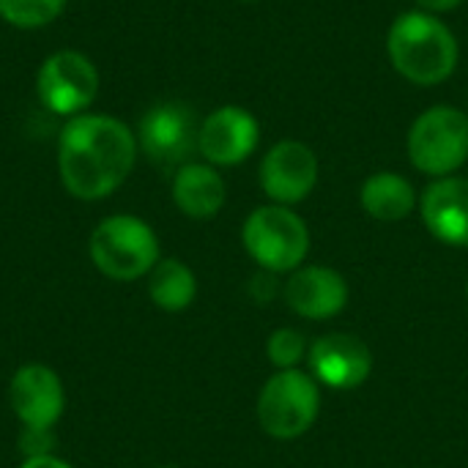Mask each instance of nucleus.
Segmentation results:
<instances>
[{
    "mask_svg": "<svg viewBox=\"0 0 468 468\" xmlns=\"http://www.w3.org/2000/svg\"><path fill=\"white\" fill-rule=\"evenodd\" d=\"M307 354H310V343L293 326H280L266 340V359L277 370H296V367H302L307 362Z\"/></svg>",
    "mask_w": 468,
    "mask_h": 468,
    "instance_id": "nucleus-19",
    "label": "nucleus"
},
{
    "mask_svg": "<svg viewBox=\"0 0 468 468\" xmlns=\"http://www.w3.org/2000/svg\"><path fill=\"white\" fill-rule=\"evenodd\" d=\"M318 178H321L318 154L302 140L274 143L263 154L258 170V181L269 203L288 206V208L304 203L315 192Z\"/></svg>",
    "mask_w": 468,
    "mask_h": 468,
    "instance_id": "nucleus-9",
    "label": "nucleus"
},
{
    "mask_svg": "<svg viewBox=\"0 0 468 468\" xmlns=\"http://www.w3.org/2000/svg\"><path fill=\"white\" fill-rule=\"evenodd\" d=\"M19 452L25 458H38V455H52L55 450V436L52 431H41V428H22L19 439Z\"/></svg>",
    "mask_w": 468,
    "mask_h": 468,
    "instance_id": "nucleus-20",
    "label": "nucleus"
},
{
    "mask_svg": "<svg viewBox=\"0 0 468 468\" xmlns=\"http://www.w3.org/2000/svg\"><path fill=\"white\" fill-rule=\"evenodd\" d=\"M88 255L96 271L115 282L143 280L162 261L156 230L134 214L104 217L88 239Z\"/></svg>",
    "mask_w": 468,
    "mask_h": 468,
    "instance_id": "nucleus-3",
    "label": "nucleus"
},
{
    "mask_svg": "<svg viewBox=\"0 0 468 468\" xmlns=\"http://www.w3.org/2000/svg\"><path fill=\"white\" fill-rule=\"evenodd\" d=\"M307 373L318 381V387L351 392V389H359L370 378L373 351L356 335L332 332L310 343Z\"/></svg>",
    "mask_w": 468,
    "mask_h": 468,
    "instance_id": "nucleus-11",
    "label": "nucleus"
},
{
    "mask_svg": "<svg viewBox=\"0 0 468 468\" xmlns=\"http://www.w3.org/2000/svg\"><path fill=\"white\" fill-rule=\"evenodd\" d=\"M250 296H252L258 304H269V302H274L277 296H282L280 274H271V271L258 269V274L250 280Z\"/></svg>",
    "mask_w": 468,
    "mask_h": 468,
    "instance_id": "nucleus-21",
    "label": "nucleus"
},
{
    "mask_svg": "<svg viewBox=\"0 0 468 468\" xmlns=\"http://www.w3.org/2000/svg\"><path fill=\"white\" fill-rule=\"evenodd\" d=\"M19 468H74L58 455H38V458H25Z\"/></svg>",
    "mask_w": 468,
    "mask_h": 468,
    "instance_id": "nucleus-23",
    "label": "nucleus"
},
{
    "mask_svg": "<svg viewBox=\"0 0 468 468\" xmlns=\"http://www.w3.org/2000/svg\"><path fill=\"white\" fill-rule=\"evenodd\" d=\"M466 299H468V280H466Z\"/></svg>",
    "mask_w": 468,
    "mask_h": 468,
    "instance_id": "nucleus-26",
    "label": "nucleus"
},
{
    "mask_svg": "<svg viewBox=\"0 0 468 468\" xmlns=\"http://www.w3.org/2000/svg\"><path fill=\"white\" fill-rule=\"evenodd\" d=\"M258 145H261V123L250 110L239 104H222L200 121L197 154L203 162L219 170L247 162L258 151Z\"/></svg>",
    "mask_w": 468,
    "mask_h": 468,
    "instance_id": "nucleus-10",
    "label": "nucleus"
},
{
    "mask_svg": "<svg viewBox=\"0 0 468 468\" xmlns=\"http://www.w3.org/2000/svg\"><path fill=\"white\" fill-rule=\"evenodd\" d=\"M387 55L392 69L420 88L447 82L461 60V44L452 27L428 11H403L387 33Z\"/></svg>",
    "mask_w": 468,
    "mask_h": 468,
    "instance_id": "nucleus-2",
    "label": "nucleus"
},
{
    "mask_svg": "<svg viewBox=\"0 0 468 468\" xmlns=\"http://www.w3.org/2000/svg\"><path fill=\"white\" fill-rule=\"evenodd\" d=\"M197 129L200 121L195 118L189 104L159 101L143 112L134 134L140 154H145L154 165L176 173L197 154Z\"/></svg>",
    "mask_w": 468,
    "mask_h": 468,
    "instance_id": "nucleus-8",
    "label": "nucleus"
},
{
    "mask_svg": "<svg viewBox=\"0 0 468 468\" xmlns=\"http://www.w3.org/2000/svg\"><path fill=\"white\" fill-rule=\"evenodd\" d=\"M241 3H258V0H241Z\"/></svg>",
    "mask_w": 468,
    "mask_h": 468,
    "instance_id": "nucleus-24",
    "label": "nucleus"
},
{
    "mask_svg": "<svg viewBox=\"0 0 468 468\" xmlns=\"http://www.w3.org/2000/svg\"><path fill=\"white\" fill-rule=\"evenodd\" d=\"M99 88L101 74L80 49H55L36 71V96L41 107L63 121L90 112Z\"/></svg>",
    "mask_w": 468,
    "mask_h": 468,
    "instance_id": "nucleus-7",
    "label": "nucleus"
},
{
    "mask_svg": "<svg viewBox=\"0 0 468 468\" xmlns=\"http://www.w3.org/2000/svg\"><path fill=\"white\" fill-rule=\"evenodd\" d=\"M359 206L376 222H400L420 208V195L406 176L381 170L365 178L359 189Z\"/></svg>",
    "mask_w": 468,
    "mask_h": 468,
    "instance_id": "nucleus-16",
    "label": "nucleus"
},
{
    "mask_svg": "<svg viewBox=\"0 0 468 468\" xmlns=\"http://www.w3.org/2000/svg\"><path fill=\"white\" fill-rule=\"evenodd\" d=\"M137 156V134L118 115L82 112L69 118L58 134V178L71 197L85 203L115 195L132 176Z\"/></svg>",
    "mask_w": 468,
    "mask_h": 468,
    "instance_id": "nucleus-1",
    "label": "nucleus"
},
{
    "mask_svg": "<svg viewBox=\"0 0 468 468\" xmlns=\"http://www.w3.org/2000/svg\"><path fill=\"white\" fill-rule=\"evenodd\" d=\"M420 217L436 241L447 247H468V178H433L420 195Z\"/></svg>",
    "mask_w": 468,
    "mask_h": 468,
    "instance_id": "nucleus-14",
    "label": "nucleus"
},
{
    "mask_svg": "<svg viewBox=\"0 0 468 468\" xmlns=\"http://www.w3.org/2000/svg\"><path fill=\"white\" fill-rule=\"evenodd\" d=\"M414 3H417V8H420V11H428V14L441 16V14H447V11L458 8L463 0H414Z\"/></svg>",
    "mask_w": 468,
    "mask_h": 468,
    "instance_id": "nucleus-22",
    "label": "nucleus"
},
{
    "mask_svg": "<svg viewBox=\"0 0 468 468\" xmlns=\"http://www.w3.org/2000/svg\"><path fill=\"white\" fill-rule=\"evenodd\" d=\"M411 165L431 176H455L468 162V112L452 104H436L414 118L406 137Z\"/></svg>",
    "mask_w": 468,
    "mask_h": 468,
    "instance_id": "nucleus-6",
    "label": "nucleus"
},
{
    "mask_svg": "<svg viewBox=\"0 0 468 468\" xmlns=\"http://www.w3.org/2000/svg\"><path fill=\"white\" fill-rule=\"evenodd\" d=\"M69 0H0V19L16 30H41L52 25Z\"/></svg>",
    "mask_w": 468,
    "mask_h": 468,
    "instance_id": "nucleus-18",
    "label": "nucleus"
},
{
    "mask_svg": "<svg viewBox=\"0 0 468 468\" xmlns=\"http://www.w3.org/2000/svg\"><path fill=\"white\" fill-rule=\"evenodd\" d=\"M145 280H148V299L162 313H184L197 296V277L178 258H162Z\"/></svg>",
    "mask_w": 468,
    "mask_h": 468,
    "instance_id": "nucleus-17",
    "label": "nucleus"
},
{
    "mask_svg": "<svg viewBox=\"0 0 468 468\" xmlns=\"http://www.w3.org/2000/svg\"><path fill=\"white\" fill-rule=\"evenodd\" d=\"M8 406L22 428L52 431L66 411V389L60 376L47 365H22L8 381Z\"/></svg>",
    "mask_w": 468,
    "mask_h": 468,
    "instance_id": "nucleus-12",
    "label": "nucleus"
},
{
    "mask_svg": "<svg viewBox=\"0 0 468 468\" xmlns=\"http://www.w3.org/2000/svg\"><path fill=\"white\" fill-rule=\"evenodd\" d=\"M170 195L176 208L189 219H214L228 203V184L219 167L208 162H186L173 173Z\"/></svg>",
    "mask_w": 468,
    "mask_h": 468,
    "instance_id": "nucleus-15",
    "label": "nucleus"
},
{
    "mask_svg": "<svg viewBox=\"0 0 468 468\" xmlns=\"http://www.w3.org/2000/svg\"><path fill=\"white\" fill-rule=\"evenodd\" d=\"M159 468H181V466H159Z\"/></svg>",
    "mask_w": 468,
    "mask_h": 468,
    "instance_id": "nucleus-25",
    "label": "nucleus"
},
{
    "mask_svg": "<svg viewBox=\"0 0 468 468\" xmlns=\"http://www.w3.org/2000/svg\"><path fill=\"white\" fill-rule=\"evenodd\" d=\"M244 252L258 269L271 274H291L304 266L310 255V228L288 206H258L241 225Z\"/></svg>",
    "mask_w": 468,
    "mask_h": 468,
    "instance_id": "nucleus-4",
    "label": "nucleus"
},
{
    "mask_svg": "<svg viewBox=\"0 0 468 468\" xmlns=\"http://www.w3.org/2000/svg\"><path fill=\"white\" fill-rule=\"evenodd\" d=\"M348 282L346 277L321 263L299 266L282 282L285 304L304 321H329L348 304Z\"/></svg>",
    "mask_w": 468,
    "mask_h": 468,
    "instance_id": "nucleus-13",
    "label": "nucleus"
},
{
    "mask_svg": "<svg viewBox=\"0 0 468 468\" xmlns=\"http://www.w3.org/2000/svg\"><path fill=\"white\" fill-rule=\"evenodd\" d=\"M255 414L266 436L277 441L302 439L321 417V387L302 367L277 370L261 387Z\"/></svg>",
    "mask_w": 468,
    "mask_h": 468,
    "instance_id": "nucleus-5",
    "label": "nucleus"
}]
</instances>
